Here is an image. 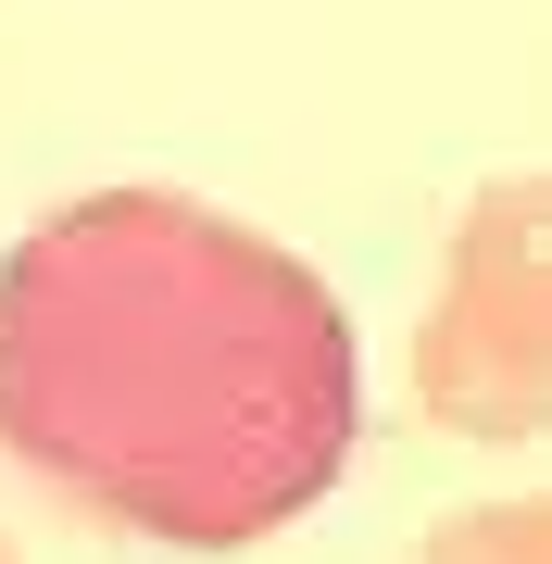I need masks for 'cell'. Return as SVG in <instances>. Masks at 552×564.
I'll use <instances>...</instances> for the list:
<instances>
[{
    "instance_id": "obj_1",
    "label": "cell",
    "mask_w": 552,
    "mask_h": 564,
    "mask_svg": "<svg viewBox=\"0 0 552 564\" xmlns=\"http://www.w3.org/2000/svg\"><path fill=\"white\" fill-rule=\"evenodd\" d=\"M365 440L351 314L188 188H76L0 251V452L151 552H251Z\"/></svg>"
},
{
    "instance_id": "obj_2",
    "label": "cell",
    "mask_w": 552,
    "mask_h": 564,
    "mask_svg": "<svg viewBox=\"0 0 552 564\" xmlns=\"http://www.w3.org/2000/svg\"><path fill=\"white\" fill-rule=\"evenodd\" d=\"M414 402L477 452L540 440V402H552V188L540 176H490L465 202L440 302L414 326Z\"/></svg>"
},
{
    "instance_id": "obj_3",
    "label": "cell",
    "mask_w": 552,
    "mask_h": 564,
    "mask_svg": "<svg viewBox=\"0 0 552 564\" xmlns=\"http://www.w3.org/2000/svg\"><path fill=\"white\" fill-rule=\"evenodd\" d=\"M427 564H552V514L540 502H465L427 527Z\"/></svg>"
},
{
    "instance_id": "obj_4",
    "label": "cell",
    "mask_w": 552,
    "mask_h": 564,
    "mask_svg": "<svg viewBox=\"0 0 552 564\" xmlns=\"http://www.w3.org/2000/svg\"><path fill=\"white\" fill-rule=\"evenodd\" d=\"M0 564H13V540H0Z\"/></svg>"
}]
</instances>
